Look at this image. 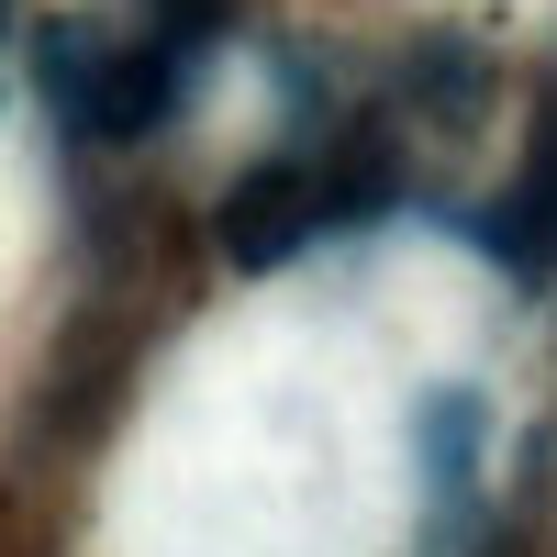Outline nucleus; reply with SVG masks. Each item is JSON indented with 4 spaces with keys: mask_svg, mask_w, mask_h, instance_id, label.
Wrapping results in <instances>:
<instances>
[{
    "mask_svg": "<svg viewBox=\"0 0 557 557\" xmlns=\"http://www.w3.org/2000/svg\"><path fill=\"white\" fill-rule=\"evenodd\" d=\"M346 212H368V190H357V178L312 168V157H278V168H257L246 190L223 201V257H235V268H278V257L323 246Z\"/></svg>",
    "mask_w": 557,
    "mask_h": 557,
    "instance_id": "f257e3e1",
    "label": "nucleus"
},
{
    "mask_svg": "<svg viewBox=\"0 0 557 557\" xmlns=\"http://www.w3.org/2000/svg\"><path fill=\"white\" fill-rule=\"evenodd\" d=\"M535 223L557 235V146H546V178H535Z\"/></svg>",
    "mask_w": 557,
    "mask_h": 557,
    "instance_id": "f03ea898",
    "label": "nucleus"
},
{
    "mask_svg": "<svg viewBox=\"0 0 557 557\" xmlns=\"http://www.w3.org/2000/svg\"><path fill=\"white\" fill-rule=\"evenodd\" d=\"M0 12H12V0H0Z\"/></svg>",
    "mask_w": 557,
    "mask_h": 557,
    "instance_id": "7ed1b4c3",
    "label": "nucleus"
}]
</instances>
